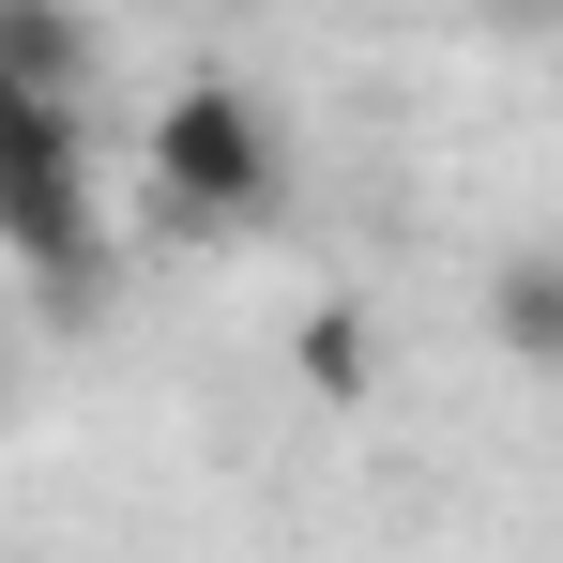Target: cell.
<instances>
[{"label":"cell","mask_w":563,"mask_h":563,"mask_svg":"<svg viewBox=\"0 0 563 563\" xmlns=\"http://www.w3.org/2000/svg\"><path fill=\"white\" fill-rule=\"evenodd\" d=\"M275 198H289V137H275V107L244 92V77H184V92L153 107V213L184 244L260 229Z\"/></svg>","instance_id":"cell-1"},{"label":"cell","mask_w":563,"mask_h":563,"mask_svg":"<svg viewBox=\"0 0 563 563\" xmlns=\"http://www.w3.org/2000/svg\"><path fill=\"white\" fill-rule=\"evenodd\" d=\"M92 15H46V0H0V92H46V107H92Z\"/></svg>","instance_id":"cell-2"},{"label":"cell","mask_w":563,"mask_h":563,"mask_svg":"<svg viewBox=\"0 0 563 563\" xmlns=\"http://www.w3.org/2000/svg\"><path fill=\"white\" fill-rule=\"evenodd\" d=\"M0 184H92V107L0 92Z\"/></svg>","instance_id":"cell-3"},{"label":"cell","mask_w":563,"mask_h":563,"mask_svg":"<svg viewBox=\"0 0 563 563\" xmlns=\"http://www.w3.org/2000/svg\"><path fill=\"white\" fill-rule=\"evenodd\" d=\"M289 380L351 411V396L380 380V320H366V305H305V320H289Z\"/></svg>","instance_id":"cell-4"},{"label":"cell","mask_w":563,"mask_h":563,"mask_svg":"<svg viewBox=\"0 0 563 563\" xmlns=\"http://www.w3.org/2000/svg\"><path fill=\"white\" fill-rule=\"evenodd\" d=\"M487 320H503V351H518V366H563V244H533V260H503V289H487Z\"/></svg>","instance_id":"cell-5"}]
</instances>
